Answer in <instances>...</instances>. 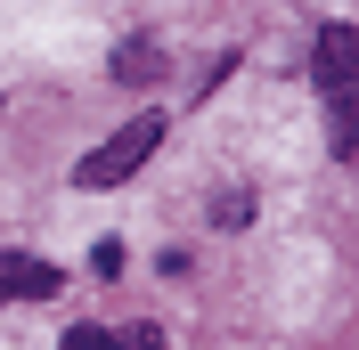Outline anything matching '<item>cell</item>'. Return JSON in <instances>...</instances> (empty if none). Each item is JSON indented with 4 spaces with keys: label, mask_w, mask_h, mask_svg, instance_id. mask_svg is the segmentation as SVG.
Wrapping results in <instances>:
<instances>
[{
    "label": "cell",
    "mask_w": 359,
    "mask_h": 350,
    "mask_svg": "<svg viewBox=\"0 0 359 350\" xmlns=\"http://www.w3.org/2000/svg\"><path fill=\"white\" fill-rule=\"evenodd\" d=\"M311 74H318V90H327V114H335V147L351 155L359 147V33L351 24H327V33H318Z\"/></svg>",
    "instance_id": "cell-1"
},
{
    "label": "cell",
    "mask_w": 359,
    "mask_h": 350,
    "mask_svg": "<svg viewBox=\"0 0 359 350\" xmlns=\"http://www.w3.org/2000/svg\"><path fill=\"white\" fill-rule=\"evenodd\" d=\"M156 147H163V114H131L98 155H82V172H74V179H82V188H114V179H131Z\"/></svg>",
    "instance_id": "cell-2"
},
{
    "label": "cell",
    "mask_w": 359,
    "mask_h": 350,
    "mask_svg": "<svg viewBox=\"0 0 359 350\" xmlns=\"http://www.w3.org/2000/svg\"><path fill=\"white\" fill-rule=\"evenodd\" d=\"M57 261H33V253H0V302H49L57 293Z\"/></svg>",
    "instance_id": "cell-3"
},
{
    "label": "cell",
    "mask_w": 359,
    "mask_h": 350,
    "mask_svg": "<svg viewBox=\"0 0 359 350\" xmlns=\"http://www.w3.org/2000/svg\"><path fill=\"white\" fill-rule=\"evenodd\" d=\"M114 74H123V82H156V74H163L156 41H147V33H139V41H123V57H114Z\"/></svg>",
    "instance_id": "cell-4"
},
{
    "label": "cell",
    "mask_w": 359,
    "mask_h": 350,
    "mask_svg": "<svg viewBox=\"0 0 359 350\" xmlns=\"http://www.w3.org/2000/svg\"><path fill=\"white\" fill-rule=\"evenodd\" d=\"M212 220H221V228H237V220H253V196H237V188H229V196H212Z\"/></svg>",
    "instance_id": "cell-5"
},
{
    "label": "cell",
    "mask_w": 359,
    "mask_h": 350,
    "mask_svg": "<svg viewBox=\"0 0 359 350\" xmlns=\"http://www.w3.org/2000/svg\"><path fill=\"white\" fill-rule=\"evenodd\" d=\"M66 350H114V326H66Z\"/></svg>",
    "instance_id": "cell-6"
}]
</instances>
